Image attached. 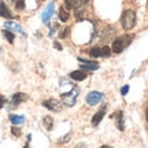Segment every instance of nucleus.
I'll list each match as a JSON object with an SVG mask.
<instances>
[{
    "label": "nucleus",
    "mask_w": 148,
    "mask_h": 148,
    "mask_svg": "<svg viewBox=\"0 0 148 148\" xmlns=\"http://www.w3.org/2000/svg\"><path fill=\"white\" fill-rule=\"evenodd\" d=\"M114 118H115V123H116V127L119 130H123L125 129V122H123V112L122 111H118L114 114Z\"/></svg>",
    "instance_id": "nucleus-10"
},
{
    "label": "nucleus",
    "mask_w": 148,
    "mask_h": 148,
    "mask_svg": "<svg viewBox=\"0 0 148 148\" xmlns=\"http://www.w3.org/2000/svg\"><path fill=\"white\" fill-rule=\"evenodd\" d=\"M132 40H133V36H130V34H123V36L118 37L116 40H114L111 49H112L115 53H121L122 51L132 42Z\"/></svg>",
    "instance_id": "nucleus-1"
},
{
    "label": "nucleus",
    "mask_w": 148,
    "mask_h": 148,
    "mask_svg": "<svg viewBox=\"0 0 148 148\" xmlns=\"http://www.w3.org/2000/svg\"><path fill=\"white\" fill-rule=\"evenodd\" d=\"M42 123H44V126H45L47 130H51V129H52V125H53V121L51 116H45V118L42 119Z\"/></svg>",
    "instance_id": "nucleus-17"
},
{
    "label": "nucleus",
    "mask_w": 148,
    "mask_h": 148,
    "mask_svg": "<svg viewBox=\"0 0 148 148\" xmlns=\"http://www.w3.org/2000/svg\"><path fill=\"white\" fill-rule=\"evenodd\" d=\"M53 47L56 48L58 51H62V45H60V44H59L58 41H55V42H53Z\"/></svg>",
    "instance_id": "nucleus-22"
},
{
    "label": "nucleus",
    "mask_w": 148,
    "mask_h": 148,
    "mask_svg": "<svg viewBox=\"0 0 148 148\" xmlns=\"http://www.w3.org/2000/svg\"><path fill=\"white\" fill-rule=\"evenodd\" d=\"M127 92H129V85H125V86H122L121 95H122V96H125V95H127Z\"/></svg>",
    "instance_id": "nucleus-20"
},
{
    "label": "nucleus",
    "mask_w": 148,
    "mask_h": 148,
    "mask_svg": "<svg viewBox=\"0 0 148 148\" xmlns=\"http://www.w3.org/2000/svg\"><path fill=\"white\" fill-rule=\"evenodd\" d=\"M111 53V49L108 47H103V48H99V47H93L89 49V55L92 58H99V56H110Z\"/></svg>",
    "instance_id": "nucleus-5"
},
{
    "label": "nucleus",
    "mask_w": 148,
    "mask_h": 148,
    "mask_svg": "<svg viewBox=\"0 0 148 148\" xmlns=\"http://www.w3.org/2000/svg\"><path fill=\"white\" fill-rule=\"evenodd\" d=\"M3 36L7 38V41L8 42H11V44L14 42V33L10 32L8 29H4V30H3Z\"/></svg>",
    "instance_id": "nucleus-18"
},
{
    "label": "nucleus",
    "mask_w": 148,
    "mask_h": 148,
    "mask_svg": "<svg viewBox=\"0 0 148 148\" xmlns=\"http://www.w3.org/2000/svg\"><path fill=\"white\" fill-rule=\"evenodd\" d=\"M77 96H78V89L74 88L70 92H64L62 93V101H63L66 106H74L75 100H77Z\"/></svg>",
    "instance_id": "nucleus-3"
},
{
    "label": "nucleus",
    "mask_w": 148,
    "mask_h": 148,
    "mask_svg": "<svg viewBox=\"0 0 148 148\" xmlns=\"http://www.w3.org/2000/svg\"><path fill=\"white\" fill-rule=\"evenodd\" d=\"M69 10L66 8V7H60V10H59V19L62 22H67L69 21Z\"/></svg>",
    "instance_id": "nucleus-15"
},
{
    "label": "nucleus",
    "mask_w": 148,
    "mask_h": 148,
    "mask_svg": "<svg viewBox=\"0 0 148 148\" xmlns=\"http://www.w3.org/2000/svg\"><path fill=\"white\" fill-rule=\"evenodd\" d=\"M40 1H44V0H40Z\"/></svg>",
    "instance_id": "nucleus-27"
},
{
    "label": "nucleus",
    "mask_w": 148,
    "mask_h": 148,
    "mask_svg": "<svg viewBox=\"0 0 148 148\" xmlns=\"http://www.w3.org/2000/svg\"><path fill=\"white\" fill-rule=\"evenodd\" d=\"M4 27H7L8 30H12V32H16V33H21V34H25V30H23L21 25H19V23H16V22L7 21V22L4 23Z\"/></svg>",
    "instance_id": "nucleus-8"
},
{
    "label": "nucleus",
    "mask_w": 148,
    "mask_h": 148,
    "mask_svg": "<svg viewBox=\"0 0 148 148\" xmlns=\"http://www.w3.org/2000/svg\"><path fill=\"white\" fill-rule=\"evenodd\" d=\"M79 63H81V67L84 71H95V70L99 69V64L97 63H92V62H88V60H82V59H78Z\"/></svg>",
    "instance_id": "nucleus-9"
},
{
    "label": "nucleus",
    "mask_w": 148,
    "mask_h": 148,
    "mask_svg": "<svg viewBox=\"0 0 148 148\" xmlns=\"http://www.w3.org/2000/svg\"><path fill=\"white\" fill-rule=\"evenodd\" d=\"M15 1H18V0H12V3H15Z\"/></svg>",
    "instance_id": "nucleus-26"
},
{
    "label": "nucleus",
    "mask_w": 148,
    "mask_h": 148,
    "mask_svg": "<svg viewBox=\"0 0 148 148\" xmlns=\"http://www.w3.org/2000/svg\"><path fill=\"white\" fill-rule=\"evenodd\" d=\"M121 23H122V27L125 30H130L134 27L136 25V12L133 10H126L123 11L122 14V18H121Z\"/></svg>",
    "instance_id": "nucleus-2"
},
{
    "label": "nucleus",
    "mask_w": 148,
    "mask_h": 148,
    "mask_svg": "<svg viewBox=\"0 0 148 148\" xmlns=\"http://www.w3.org/2000/svg\"><path fill=\"white\" fill-rule=\"evenodd\" d=\"M12 133H14L15 136H19V134H21V130H19V129H16V127L14 126L12 127Z\"/></svg>",
    "instance_id": "nucleus-23"
},
{
    "label": "nucleus",
    "mask_w": 148,
    "mask_h": 148,
    "mask_svg": "<svg viewBox=\"0 0 148 148\" xmlns=\"http://www.w3.org/2000/svg\"><path fill=\"white\" fill-rule=\"evenodd\" d=\"M25 99H26V95H23L22 92H18V93H14V96L11 97V103H12L14 106H18V104H21Z\"/></svg>",
    "instance_id": "nucleus-14"
},
{
    "label": "nucleus",
    "mask_w": 148,
    "mask_h": 148,
    "mask_svg": "<svg viewBox=\"0 0 148 148\" xmlns=\"http://www.w3.org/2000/svg\"><path fill=\"white\" fill-rule=\"evenodd\" d=\"M145 118H147V122H148V108H147V111H145Z\"/></svg>",
    "instance_id": "nucleus-25"
},
{
    "label": "nucleus",
    "mask_w": 148,
    "mask_h": 148,
    "mask_svg": "<svg viewBox=\"0 0 148 148\" xmlns=\"http://www.w3.org/2000/svg\"><path fill=\"white\" fill-rule=\"evenodd\" d=\"M104 114H106V108H101V110L97 111L95 115L92 116V121H90V122H92V125H93V126H97V125L100 123V121L103 119Z\"/></svg>",
    "instance_id": "nucleus-11"
},
{
    "label": "nucleus",
    "mask_w": 148,
    "mask_h": 148,
    "mask_svg": "<svg viewBox=\"0 0 148 148\" xmlns=\"http://www.w3.org/2000/svg\"><path fill=\"white\" fill-rule=\"evenodd\" d=\"M10 121L16 126V125H21V123L25 122V116L23 115H14V114H12V115H10Z\"/></svg>",
    "instance_id": "nucleus-16"
},
{
    "label": "nucleus",
    "mask_w": 148,
    "mask_h": 148,
    "mask_svg": "<svg viewBox=\"0 0 148 148\" xmlns=\"http://www.w3.org/2000/svg\"><path fill=\"white\" fill-rule=\"evenodd\" d=\"M103 97H104V95H103L101 92L92 90V92H89V93L86 95V103H88L89 106H96V104H99V103L103 100Z\"/></svg>",
    "instance_id": "nucleus-4"
},
{
    "label": "nucleus",
    "mask_w": 148,
    "mask_h": 148,
    "mask_svg": "<svg viewBox=\"0 0 148 148\" xmlns=\"http://www.w3.org/2000/svg\"><path fill=\"white\" fill-rule=\"evenodd\" d=\"M53 11H55V3H51V4L47 5V8L44 10V12L41 14V21L44 23H47L49 19H51V16L53 15Z\"/></svg>",
    "instance_id": "nucleus-7"
},
{
    "label": "nucleus",
    "mask_w": 148,
    "mask_h": 148,
    "mask_svg": "<svg viewBox=\"0 0 148 148\" xmlns=\"http://www.w3.org/2000/svg\"><path fill=\"white\" fill-rule=\"evenodd\" d=\"M69 32H70L69 27H63V30H60V33H59V37H60V38H66V36L69 34Z\"/></svg>",
    "instance_id": "nucleus-19"
},
{
    "label": "nucleus",
    "mask_w": 148,
    "mask_h": 148,
    "mask_svg": "<svg viewBox=\"0 0 148 148\" xmlns=\"http://www.w3.org/2000/svg\"><path fill=\"white\" fill-rule=\"evenodd\" d=\"M56 29H58V23H53V25H52V27H51V30H49V36H52V34H53V32H55Z\"/></svg>",
    "instance_id": "nucleus-21"
},
{
    "label": "nucleus",
    "mask_w": 148,
    "mask_h": 148,
    "mask_svg": "<svg viewBox=\"0 0 148 148\" xmlns=\"http://www.w3.org/2000/svg\"><path fill=\"white\" fill-rule=\"evenodd\" d=\"M0 16H1V18H5V19H11V18H12L11 11L8 10V7L5 5L4 1H0Z\"/></svg>",
    "instance_id": "nucleus-12"
},
{
    "label": "nucleus",
    "mask_w": 148,
    "mask_h": 148,
    "mask_svg": "<svg viewBox=\"0 0 148 148\" xmlns=\"http://www.w3.org/2000/svg\"><path fill=\"white\" fill-rule=\"evenodd\" d=\"M70 78H73L74 81H82V79L86 78V73L82 70H75V71L70 73Z\"/></svg>",
    "instance_id": "nucleus-13"
},
{
    "label": "nucleus",
    "mask_w": 148,
    "mask_h": 148,
    "mask_svg": "<svg viewBox=\"0 0 148 148\" xmlns=\"http://www.w3.org/2000/svg\"><path fill=\"white\" fill-rule=\"evenodd\" d=\"M42 106L51 111H60L62 110V103L56 99H48V100L42 101Z\"/></svg>",
    "instance_id": "nucleus-6"
},
{
    "label": "nucleus",
    "mask_w": 148,
    "mask_h": 148,
    "mask_svg": "<svg viewBox=\"0 0 148 148\" xmlns=\"http://www.w3.org/2000/svg\"><path fill=\"white\" fill-rule=\"evenodd\" d=\"M0 49H1V48H0Z\"/></svg>",
    "instance_id": "nucleus-28"
},
{
    "label": "nucleus",
    "mask_w": 148,
    "mask_h": 148,
    "mask_svg": "<svg viewBox=\"0 0 148 148\" xmlns=\"http://www.w3.org/2000/svg\"><path fill=\"white\" fill-rule=\"evenodd\" d=\"M4 103H5V99H4V97H3L1 95H0V108L4 106Z\"/></svg>",
    "instance_id": "nucleus-24"
}]
</instances>
